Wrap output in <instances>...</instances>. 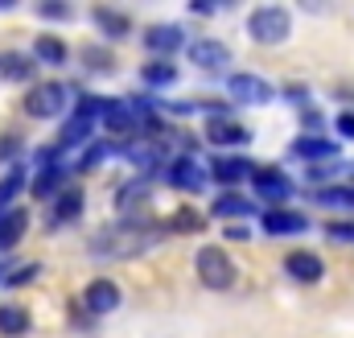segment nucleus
Masks as SVG:
<instances>
[{
	"mask_svg": "<svg viewBox=\"0 0 354 338\" xmlns=\"http://www.w3.org/2000/svg\"><path fill=\"white\" fill-rule=\"evenodd\" d=\"M165 227H149L140 219H128L124 227H103L91 235V256H103V260H128V256H140L149 252L157 240H161Z\"/></svg>",
	"mask_w": 354,
	"mask_h": 338,
	"instance_id": "obj_1",
	"label": "nucleus"
},
{
	"mask_svg": "<svg viewBox=\"0 0 354 338\" xmlns=\"http://www.w3.org/2000/svg\"><path fill=\"white\" fill-rule=\"evenodd\" d=\"M194 268H198V281H202L206 289H214V293H227V289L239 281L235 260L227 256V248H214V244L198 248V256H194Z\"/></svg>",
	"mask_w": 354,
	"mask_h": 338,
	"instance_id": "obj_2",
	"label": "nucleus"
},
{
	"mask_svg": "<svg viewBox=\"0 0 354 338\" xmlns=\"http://www.w3.org/2000/svg\"><path fill=\"white\" fill-rule=\"evenodd\" d=\"M248 33H252V42H260V46H280V42L292 33V17H288V8H280V4H260V8H252V17H248Z\"/></svg>",
	"mask_w": 354,
	"mask_h": 338,
	"instance_id": "obj_3",
	"label": "nucleus"
},
{
	"mask_svg": "<svg viewBox=\"0 0 354 338\" xmlns=\"http://www.w3.org/2000/svg\"><path fill=\"white\" fill-rule=\"evenodd\" d=\"M21 107H25L29 120H58L71 107V87L66 83H37V87H29V95L21 99Z\"/></svg>",
	"mask_w": 354,
	"mask_h": 338,
	"instance_id": "obj_4",
	"label": "nucleus"
},
{
	"mask_svg": "<svg viewBox=\"0 0 354 338\" xmlns=\"http://www.w3.org/2000/svg\"><path fill=\"white\" fill-rule=\"evenodd\" d=\"M185 54H189V62H194L198 71H206V75H218V71L231 66V50H227L223 42H214V37H198V42H189Z\"/></svg>",
	"mask_w": 354,
	"mask_h": 338,
	"instance_id": "obj_5",
	"label": "nucleus"
},
{
	"mask_svg": "<svg viewBox=\"0 0 354 338\" xmlns=\"http://www.w3.org/2000/svg\"><path fill=\"white\" fill-rule=\"evenodd\" d=\"M252 186H256V194L264 198V202H284V198H292V177L284 173V169L276 166H256V173H252Z\"/></svg>",
	"mask_w": 354,
	"mask_h": 338,
	"instance_id": "obj_6",
	"label": "nucleus"
},
{
	"mask_svg": "<svg viewBox=\"0 0 354 338\" xmlns=\"http://www.w3.org/2000/svg\"><path fill=\"white\" fill-rule=\"evenodd\" d=\"M83 310H87L91 318H103V314L120 310V285L107 281V276H95L87 289H83Z\"/></svg>",
	"mask_w": 354,
	"mask_h": 338,
	"instance_id": "obj_7",
	"label": "nucleus"
},
{
	"mask_svg": "<svg viewBox=\"0 0 354 338\" xmlns=\"http://www.w3.org/2000/svg\"><path fill=\"white\" fill-rule=\"evenodd\" d=\"M206 169L198 166L194 157H174L169 166H165V181L169 186H177V190H185V194H202L206 190Z\"/></svg>",
	"mask_w": 354,
	"mask_h": 338,
	"instance_id": "obj_8",
	"label": "nucleus"
},
{
	"mask_svg": "<svg viewBox=\"0 0 354 338\" xmlns=\"http://www.w3.org/2000/svg\"><path fill=\"white\" fill-rule=\"evenodd\" d=\"M227 95L235 103H272L276 99V87L260 79V75H231L227 79Z\"/></svg>",
	"mask_w": 354,
	"mask_h": 338,
	"instance_id": "obj_9",
	"label": "nucleus"
},
{
	"mask_svg": "<svg viewBox=\"0 0 354 338\" xmlns=\"http://www.w3.org/2000/svg\"><path fill=\"white\" fill-rule=\"evenodd\" d=\"M260 227L268 235H301V231H309V219L292 206H272L260 215Z\"/></svg>",
	"mask_w": 354,
	"mask_h": 338,
	"instance_id": "obj_10",
	"label": "nucleus"
},
{
	"mask_svg": "<svg viewBox=\"0 0 354 338\" xmlns=\"http://www.w3.org/2000/svg\"><path fill=\"white\" fill-rule=\"evenodd\" d=\"M252 173H256V161L235 157V153H223V157H214V161H210V177H214V181H223L227 190H231V186H239V181H252Z\"/></svg>",
	"mask_w": 354,
	"mask_h": 338,
	"instance_id": "obj_11",
	"label": "nucleus"
},
{
	"mask_svg": "<svg viewBox=\"0 0 354 338\" xmlns=\"http://www.w3.org/2000/svg\"><path fill=\"white\" fill-rule=\"evenodd\" d=\"M284 272H288L292 281H301V285H317V281L326 276V264H322V256H317V252L301 248V252L284 256Z\"/></svg>",
	"mask_w": 354,
	"mask_h": 338,
	"instance_id": "obj_12",
	"label": "nucleus"
},
{
	"mask_svg": "<svg viewBox=\"0 0 354 338\" xmlns=\"http://www.w3.org/2000/svg\"><path fill=\"white\" fill-rule=\"evenodd\" d=\"M206 141L218 145V149H235V145H248L252 132H248L239 120H231V116H214V120L206 124Z\"/></svg>",
	"mask_w": 354,
	"mask_h": 338,
	"instance_id": "obj_13",
	"label": "nucleus"
},
{
	"mask_svg": "<svg viewBox=\"0 0 354 338\" xmlns=\"http://www.w3.org/2000/svg\"><path fill=\"white\" fill-rule=\"evenodd\" d=\"M79 215H83V190H75V186H62V190L50 198V227L75 223Z\"/></svg>",
	"mask_w": 354,
	"mask_h": 338,
	"instance_id": "obj_14",
	"label": "nucleus"
},
{
	"mask_svg": "<svg viewBox=\"0 0 354 338\" xmlns=\"http://www.w3.org/2000/svg\"><path fill=\"white\" fill-rule=\"evenodd\" d=\"M91 21L99 25V33H103L107 42H120V37L132 33V17L120 12V8H107V4H95V8H91Z\"/></svg>",
	"mask_w": 354,
	"mask_h": 338,
	"instance_id": "obj_15",
	"label": "nucleus"
},
{
	"mask_svg": "<svg viewBox=\"0 0 354 338\" xmlns=\"http://www.w3.org/2000/svg\"><path fill=\"white\" fill-rule=\"evenodd\" d=\"M25 231H29V211H25V206L4 211V215H0V252H12V248L25 240Z\"/></svg>",
	"mask_w": 354,
	"mask_h": 338,
	"instance_id": "obj_16",
	"label": "nucleus"
},
{
	"mask_svg": "<svg viewBox=\"0 0 354 338\" xmlns=\"http://www.w3.org/2000/svg\"><path fill=\"white\" fill-rule=\"evenodd\" d=\"M145 46H149L153 54L169 58L174 50H181V46H185V37H181V29H177V25H153V29L145 33Z\"/></svg>",
	"mask_w": 354,
	"mask_h": 338,
	"instance_id": "obj_17",
	"label": "nucleus"
},
{
	"mask_svg": "<svg viewBox=\"0 0 354 338\" xmlns=\"http://www.w3.org/2000/svg\"><path fill=\"white\" fill-rule=\"evenodd\" d=\"M66 58H71V50H66V42H62V37L41 33V37L33 42V62H46V66H66Z\"/></svg>",
	"mask_w": 354,
	"mask_h": 338,
	"instance_id": "obj_18",
	"label": "nucleus"
},
{
	"mask_svg": "<svg viewBox=\"0 0 354 338\" xmlns=\"http://www.w3.org/2000/svg\"><path fill=\"white\" fill-rule=\"evenodd\" d=\"M288 153L292 157H309V161H334L338 157V145L326 141V136H301V141H292Z\"/></svg>",
	"mask_w": 354,
	"mask_h": 338,
	"instance_id": "obj_19",
	"label": "nucleus"
},
{
	"mask_svg": "<svg viewBox=\"0 0 354 338\" xmlns=\"http://www.w3.org/2000/svg\"><path fill=\"white\" fill-rule=\"evenodd\" d=\"M33 75H37V66H33L29 54H17V50L0 54V79H8V83H29Z\"/></svg>",
	"mask_w": 354,
	"mask_h": 338,
	"instance_id": "obj_20",
	"label": "nucleus"
},
{
	"mask_svg": "<svg viewBox=\"0 0 354 338\" xmlns=\"http://www.w3.org/2000/svg\"><path fill=\"white\" fill-rule=\"evenodd\" d=\"M33 330V318L25 305H0V335L4 338H25Z\"/></svg>",
	"mask_w": 354,
	"mask_h": 338,
	"instance_id": "obj_21",
	"label": "nucleus"
},
{
	"mask_svg": "<svg viewBox=\"0 0 354 338\" xmlns=\"http://www.w3.org/2000/svg\"><path fill=\"white\" fill-rule=\"evenodd\" d=\"M210 215H214V219H248V215H256V202H248V198H239L235 190H227L223 198H214Z\"/></svg>",
	"mask_w": 354,
	"mask_h": 338,
	"instance_id": "obj_22",
	"label": "nucleus"
},
{
	"mask_svg": "<svg viewBox=\"0 0 354 338\" xmlns=\"http://www.w3.org/2000/svg\"><path fill=\"white\" fill-rule=\"evenodd\" d=\"M91 132H95V120H83V116H71V120L62 124V136H58V153H66V149H75V145H83V141H91Z\"/></svg>",
	"mask_w": 354,
	"mask_h": 338,
	"instance_id": "obj_23",
	"label": "nucleus"
},
{
	"mask_svg": "<svg viewBox=\"0 0 354 338\" xmlns=\"http://www.w3.org/2000/svg\"><path fill=\"white\" fill-rule=\"evenodd\" d=\"M62 177H66V166H46V169H37V177H33V198L50 202V198L62 190Z\"/></svg>",
	"mask_w": 354,
	"mask_h": 338,
	"instance_id": "obj_24",
	"label": "nucleus"
},
{
	"mask_svg": "<svg viewBox=\"0 0 354 338\" xmlns=\"http://www.w3.org/2000/svg\"><path fill=\"white\" fill-rule=\"evenodd\" d=\"M140 79L149 87H169V83H177V66L169 62V58H153L145 71H140Z\"/></svg>",
	"mask_w": 354,
	"mask_h": 338,
	"instance_id": "obj_25",
	"label": "nucleus"
},
{
	"mask_svg": "<svg viewBox=\"0 0 354 338\" xmlns=\"http://www.w3.org/2000/svg\"><path fill=\"white\" fill-rule=\"evenodd\" d=\"M21 186H25V166H12L4 177H0V215L12 211V198L21 194Z\"/></svg>",
	"mask_w": 354,
	"mask_h": 338,
	"instance_id": "obj_26",
	"label": "nucleus"
},
{
	"mask_svg": "<svg viewBox=\"0 0 354 338\" xmlns=\"http://www.w3.org/2000/svg\"><path fill=\"white\" fill-rule=\"evenodd\" d=\"M202 227H206V219H202L194 206H181L174 219L165 223V231H174V235H194V231H202Z\"/></svg>",
	"mask_w": 354,
	"mask_h": 338,
	"instance_id": "obj_27",
	"label": "nucleus"
},
{
	"mask_svg": "<svg viewBox=\"0 0 354 338\" xmlns=\"http://www.w3.org/2000/svg\"><path fill=\"white\" fill-rule=\"evenodd\" d=\"M145 194H149V177H136V181L120 186V198H115V206H120V211H132V206H140V202H145Z\"/></svg>",
	"mask_w": 354,
	"mask_h": 338,
	"instance_id": "obj_28",
	"label": "nucleus"
},
{
	"mask_svg": "<svg viewBox=\"0 0 354 338\" xmlns=\"http://www.w3.org/2000/svg\"><path fill=\"white\" fill-rule=\"evenodd\" d=\"M317 202L322 206H351L354 211V186H322L317 190Z\"/></svg>",
	"mask_w": 354,
	"mask_h": 338,
	"instance_id": "obj_29",
	"label": "nucleus"
},
{
	"mask_svg": "<svg viewBox=\"0 0 354 338\" xmlns=\"http://www.w3.org/2000/svg\"><path fill=\"white\" fill-rule=\"evenodd\" d=\"M83 62H87V71H99V75L115 71V58H111V50H103V46H87V50H83Z\"/></svg>",
	"mask_w": 354,
	"mask_h": 338,
	"instance_id": "obj_30",
	"label": "nucleus"
},
{
	"mask_svg": "<svg viewBox=\"0 0 354 338\" xmlns=\"http://www.w3.org/2000/svg\"><path fill=\"white\" fill-rule=\"evenodd\" d=\"M107 157H111V145H107V141H99V145H91L87 153L79 157V173H91V169H99L103 161H107Z\"/></svg>",
	"mask_w": 354,
	"mask_h": 338,
	"instance_id": "obj_31",
	"label": "nucleus"
},
{
	"mask_svg": "<svg viewBox=\"0 0 354 338\" xmlns=\"http://www.w3.org/2000/svg\"><path fill=\"white\" fill-rule=\"evenodd\" d=\"M37 17H46V21H71L75 8H71V4H58V0H41V4H37Z\"/></svg>",
	"mask_w": 354,
	"mask_h": 338,
	"instance_id": "obj_32",
	"label": "nucleus"
},
{
	"mask_svg": "<svg viewBox=\"0 0 354 338\" xmlns=\"http://www.w3.org/2000/svg\"><path fill=\"white\" fill-rule=\"evenodd\" d=\"M37 272H41V264H37V260H29L25 268H17V272H4V285H8V289H21V285H29Z\"/></svg>",
	"mask_w": 354,
	"mask_h": 338,
	"instance_id": "obj_33",
	"label": "nucleus"
},
{
	"mask_svg": "<svg viewBox=\"0 0 354 338\" xmlns=\"http://www.w3.org/2000/svg\"><path fill=\"white\" fill-rule=\"evenodd\" d=\"M17 153H21V141L12 132L0 136V166H17Z\"/></svg>",
	"mask_w": 354,
	"mask_h": 338,
	"instance_id": "obj_34",
	"label": "nucleus"
},
{
	"mask_svg": "<svg viewBox=\"0 0 354 338\" xmlns=\"http://www.w3.org/2000/svg\"><path fill=\"white\" fill-rule=\"evenodd\" d=\"M326 235L330 240H338V244H354V223H326Z\"/></svg>",
	"mask_w": 354,
	"mask_h": 338,
	"instance_id": "obj_35",
	"label": "nucleus"
},
{
	"mask_svg": "<svg viewBox=\"0 0 354 338\" xmlns=\"http://www.w3.org/2000/svg\"><path fill=\"white\" fill-rule=\"evenodd\" d=\"M334 132H338L342 141H354V112H342V116L334 120Z\"/></svg>",
	"mask_w": 354,
	"mask_h": 338,
	"instance_id": "obj_36",
	"label": "nucleus"
},
{
	"mask_svg": "<svg viewBox=\"0 0 354 338\" xmlns=\"http://www.w3.org/2000/svg\"><path fill=\"white\" fill-rule=\"evenodd\" d=\"M284 99H288V103H309V87L288 83V87H284Z\"/></svg>",
	"mask_w": 354,
	"mask_h": 338,
	"instance_id": "obj_37",
	"label": "nucleus"
},
{
	"mask_svg": "<svg viewBox=\"0 0 354 338\" xmlns=\"http://www.w3.org/2000/svg\"><path fill=\"white\" fill-rule=\"evenodd\" d=\"M338 161H330V166H326V161H322V166H313L309 169V177H313V181H322V177H326V181H330V177H334V173H338Z\"/></svg>",
	"mask_w": 354,
	"mask_h": 338,
	"instance_id": "obj_38",
	"label": "nucleus"
},
{
	"mask_svg": "<svg viewBox=\"0 0 354 338\" xmlns=\"http://www.w3.org/2000/svg\"><path fill=\"white\" fill-rule=\"evenodd\" d=\"M301 124H305V128H322V116H317V112H305Z\"/></svg>",
	"mask_w": 354,
	"mask_h": 338,
	"instance_id": "obj_39",
	"label": "nucleus"
},
{
	"mask_svg": "<svg viewBox=\"0 0 354 338\" xmlns=\"http://www.w3.org/2000/svg\"><path fill=\"white\" fill-rule=\"evenodd\" d=\"M0 276H4V264H0Z\"/></svg>",
	"mask_w": 354,
	"mask_h": 338,
	"instance_id": "obj_40",
	"label": "nucleus"
}]
</instances>
